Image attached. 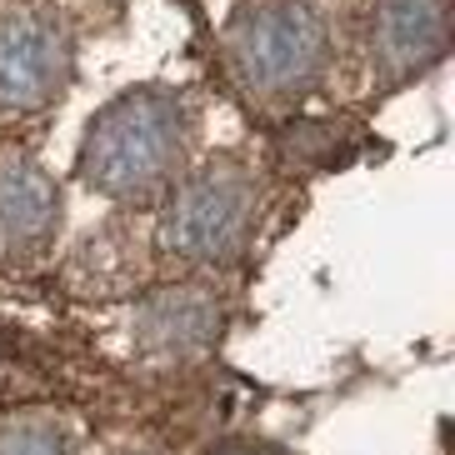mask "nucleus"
Here are the masks:
<instances>
[{
    "label": "nucleus",
    "mask_w": 455,
    "mask_h": 455,
    "mask_svg": "<svg viewBox=\"0 0 455 455\" xmlns=\"http://www.w3.org/2000/svg\"><path fill=\"white\" fill-rule=\"evenodd\" d=\"M190 106L171 85H135L100 106L81 140V180L116 205H146L186 175Z\"/></svg>",
    "instance_id": "obj_1"
},
{
    "label": "nucleus",
    "mask_w": 455,
    "mask_h": 455,
    "mask_svg": "<svg viewBox=\"0 0 455 455\" xmlns=\"http://www.w3.org/2000/svg\"><path fill=\"white\" fill-rule=\"evenodd\" d=\"M220 55L251 106L285 110L331 76V26L310 0H245L230 15Z\"/></svg>",
    "instance_id": "obj_2"
},
{
    "label": "nucleus",
    "mask_w": 455,
    "mask_h": 455,
    "mask_svg": "<svg viewBox=\"0 0 455 455\" xmlns=\"http://www.w3.org/2000/svg\"><path fill=\"white\" fill-rule=\"evenodd\" d=\"M161 211V251L186 266L241 260L260 220V175L235 156H215L201 171L180 175Z\"/></svg>",
    "instance_id": "obj_3"
},
{
    "label": "nucleus",
    "mask_w": 455,
    "mask_h": 455,
    "mask_svg": "<svg viewBox=\"0 0 455 455\" xmlns=\"http://www.w3.org/2000/svg\"><path fill=\"white\" fill-rule=\"evenodd\" d=\"M76 76L70 26L45 5H0V121L41 116Z\"/></svg>",
    "instance_id": "obj_4"
},
{
    "label": "nucleus",
    "mask_w": 455,
    "mask_h": 455,
    "mask_svg": "<svg viewBox=\"0 0 455 455\" xmlns=\"http://www.w3.org/2000/svg\"><path fill=\"white\" fill-rule=\"evenodd\" d=\"M451 51V0H371L365 60L375 85H405Z\"/></svg>",
    "instance_id": "obj_5"
},
{
    "label": "nucleus",
    "mask_w": 455,
    "mask_h": 455,
    "mask_svg": "<svg viewBox=\"0 0 455 455\" xmlns=\"http://www.w3.org/2000/svg\"><path fill=\"white\" fill-rule=\"evenodd\" d=\"M60 230V190L30 150H0V270L36 266Z\"/></svg>",
    "instance_id": "obj_6"
},
{
    "label": "nucleus",
    "mask_w": 455,
    "mask_h": 455,
    "mask_svg": "<svg viewBox=\"0 0 455 455\" xmlns=\"http://www.w3.org/2000/svg\"><path fill=\"white\" fill-rule=\"evenodd\" d=\"M220 331H226V306L201 281L161 285L131 315L135 350L150 361H196L220 340Z\"/></svg>",
    "instance_id": "obj_7"
},
{
    "label": "nucleus",
    "mask_w": 455,
    "mask_h": 455,
    "mask_svg": "<svg viewBox=\"0 0 455 455\" xmlns=\"http://www.w3.org/2000/svg\"><path fill=\"white\" fill-rule=\"evenodd\" d=\"M0 455H76V441L55 415H5Z\"/></svg>",
    "instance_id": "obj_8"
},
{
    "label": "nucleus",
    "mask_w": 455,
    "mask_h": 455,
    "mask_svg": "<svg viewBox=\"0 0 455 455\" xmlns=\"http://www.w3.org/2000/svg\"><path fill=\"white\" fill-rule=\"evenodd\" d=\"M281 156L285 165H331L340 156V131L325 121H295L281 131Z\"/></svg>",
    "instance_id": "obj_9"
},
{
    "label": "nucleus",
    "mask_w": 455,
    "mask_h": 455,
    "mask_svg": "<svg viewBox=\"0 0 455 455\" xmlns=\"http://www.w3.org/2000/svg\"><path fill=\"white\" fill-rule=\"evenodd\" d=\"M211 455H270L266 445H251V441H230V445H220V451H211Z\"/></svg>",
    "instance_id": "obj_10"
},
{
    "label": "nucleus",
    "mask_w": 455,
    "mask_h": 455,
    "mask_svg": "<svg viewBox=\"0 0 455 455\" xmlns=\"http://www.w3.org/2000/svg\"><path fill=\"white\" fill-rule=\"evenodd\" d=\"M121 455H165V451H156V445H131V451H121Z\"/></svg>",
    "instance_id": "obj_11"
}]
</instances>
